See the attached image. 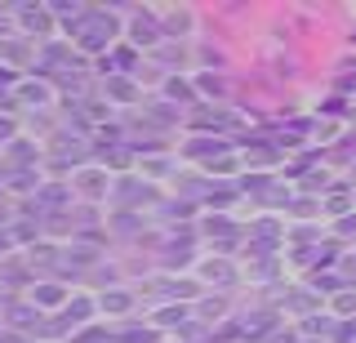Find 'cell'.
Returning a JSON list of instances; mask_svg holds the SVG:
<instances>
[{
	"mask_svg": "<svg viewBox=\"0 0 356 343\" xmlns=\"http://www.w3.org/2000/svg\"><path fill=\"white\" fill-rule=\"evenodd\" d=\"M183 157L205 165L209 174H232L236 170V147H232L227 138H205V134H187L183 143Z\"/></svg>",
	"mask_w": 356,
	"mask_h": 343,
	"instance_id": "2",
	"label": "cell"
},
{
	"mask_svg": "<svg viewBox=\"0 0 356 343\" xmlns=\"http://www.w3.org/2000/svg\"><path fill=\"white\" fill-rule=\"evenodd\" d=\"M0 343H22V335H14V330H0Z\"/></svg>",
	"mask_w": 356,
	"mask_h": 343,
	"instance_id": "50",
	"label": "cell"
},
{
	"mask_svg": "<svg viewBox=\"0 0 356 343\" xmlns=\"http://www.w3.org/2000/svg\"><path fill=\"white\" fill-rule=\"evenodd\" d=\"M138 54H143V49H134V45L111 49V58H103V72H107V76H111V72H116V76H129L134 67H138Z\"/></svg>",
	"mask_w": 356,
	"mask_h": 343,
	"instance_id": "29",
	"label": "cell"
},
{
	"mask_svg": "<svg viewBox=\"0 0 356 343\" xmlns=\"http://www.w3.org/2000/svg\"><path fill=\"white\" fill-rule=\"evenodd\" d=\"M200 281L205 285H214V294H222V290H232V285L241 281V268L232 259H222V254H214V259H200Z\"/></svg>",
	"mask_w": 356,
	"mask_h": 343,
	"instance_id": "11",
	"label": "cell"
},
{
	"mask_svg": "<svg viewBox=\"0 0 356 343\" xmlns=\"http://www.w3.org/2000/svg\"><path fill=\"white\" fill-rule=\"evenodd\" d=\"M267 343H303V335H298V330H285V326H281V330H276V335L267 339Z\"/></svg>",
	"mask_w": 356,
	"mask_h": 343,
	"instance_id": "49",
	"label": "cell"
},
{
	"mask_svg": "<svg viewBox=\"0 0 356 343\" xmlns=\"http://www.w3.org/2000/svg\"><path fill=\"white\" fill-rule=\"evenodd\" d=\"M352 183H356V165H352Z\"/></svg>",
	"mask_w": 356,
	"mask_h": 343,
	"instance_id": "51",
	"label": "cell"
},
{
	"mask_svg": "<svg viewBox=\"0 0 356 343\" xmlns=\"http://www.w3.org/2000/svg\"><path fill=\"white\" fill-rule=\"evenodd\" d=\"M94 165H103V170H107V165H111V170H129V165H134V147H129V143H116V147L98 143V147H94Z\"/></svg>",
	"mask_w": 356,
	"mask_h": 343,
	"instance_id": "25",
	"label": "cell"
},
{
	"mask_svg": "<svg viewBox=\"0 0 356 343\" xmlns=\"http://www.w3.org/2000/svg\"><path fill=\"white\" fill-rule=\"evenodd\" d=\"M116 343H161V330L129 321V326H120V330H116Z\"/></svg>",
	"mask_w": 356,
	"mask_h": 343,
	"instance_id": "31",
	"label": "cell"
},
{
	"mask_svg": "<svg viewBox=\"0 0 356 343\" xmlns=\"http://www.w3.org/2000/svg\"><path fill=\"white\" fill-rule=\"evenodd\" d=\"M63 31H67V40H72L81 54H107L111 40H116V31H120V14L98 9V5H85L76 18L63 23Z\"/></svg>",
	"mask_w": 356,
	"mask_h": 343,
	"instance_id": "1",
	"label": "cell"
},
{
	"mask_svg": "<svg viewBox=\"0 0 356 343\" xmlns=\"http://www.w3.org/2000/svg\"><path fill=\"white\" fill-rule=\"evenodd\" d=\"M94 312H98V298H89V294H72V303H67L58 317H49V339H58V335H76V330H85Z\"/></svg>",
	"mask_w": 356,
	"mask_h": 343,
	"instance_id": "7",
	"label": "cell"
},
{
	"mask_svg": "<svg viewBox=\"0 0 356 343\" xmlns=\"http://www.w3.org/2000/svg\"><path fill=\"white\" fill-rule=\"evenodd\" d=\"M27 298L40 308V312H63V308L72 303V290H67L63 281H36V285L27 290Z\"/></svg>",
	"mask_w": 356,
	"mask_h": 343,
	"instance_id": "16",
	"label": "cell"
},
{
	"mask_svg": "<svg viewBox=\"0 0 356 343\" xmlns=\"http://www.w3.org/2000/svg\"><path fill=\"white\" fill-rule=\"evenodd\" d=\"M218 317H227V298H222V294L196 298V321H218Z\"/></svg>",
	"mask_w": 356,
	"mask_h": 343,
	"instance_id": "33",
	"label": "cell"
},
{
	"mask_svg": "<svg viewBox=\"0 0 356 343\" xmlns=\"http://www.w3.org/2000/svg\"><path fill=\"white\" fill-rule=\"evenodd\" d=\"M161 23H165V36H170V31H192V14H187V9H178V14H165Z\"/></svg>",
	"mask_w": 356,
	"mask_h": 343,
	"instance_id": "43",
	"label": "cell"
},
{
	"mask_svg": "<svg viewBox=\"0 0 356 343\" xmlns=\"http://www.w3.org/2000/svg\"><path fill=\"white\" fill-rule=\"evenodd\" d=\"M120 232V237H138L143 232V214H129V209H116V223H111Z\"/></svg>",
	"mask_w": 356,
	"mask_h": 343,
	"instance_id": "38",
	"label": "cell"
},
{
	"mask_svg": "<svg viewBox=\"0 0 356 343\" xmlns=\"http://www.w3.org/2000/svg\"><path fill=\"white\" fill-rule=\"evenodd\" d=\"M343 321L334 312H312L307 321H298V335L303 339H321V343H334V330H339Z\"/></svg>",
	"mask_w": 356,
	"mask_h": 343,
	"instance_id": "19",
	"label": "cell"
},
{
	"mask_svg": "<svg viewBox=\"0 0 356 343\" xmlns=\"http://www.w3.org/2000/svg\"><path fill=\"white\" fill-rule=\"evenodd\" d=\"M14 18H18L27 31H40V36L54 27V9H49V5H14Z\"/></svg>",
	"mask_w": 356,
	"mask_h": 343,
	"instance_id": "23",
	"label": "cell"
},
{
	"mask_svg": "<svg viewBox=\"0 0 356 343\" xmlns=\"http://www.w3.org/2000/svg\"><path fill=\"white\" fill-rule=\"evenodd\" d=\"M161 187H156L152 179H138V174H120L116 187H111V205L116 209H129V214H138V209L147 205H161Z\"/></svg>",
	"mask_w": 356,
	"mask_h": 343,
	"instance_id": "3",
	"label": "cell"
},
{
	"mask_svg": "<svg viewBox=\"0 0 356 343\" xmlns=\"http://www.w3.org/2000/svg\"><path fill=\"white\" fill-rule=\"evenodd\" d=\"M307 285H312V290H316V294H343V290H352V285L348 281H343V272H312L307 276Z\"/></svg>",
	"mask_w": 356,
	"mask_h": 343,
	"instance_id": "32",
	"label": "cell"
},
{
	"mask_svg": "<svg viewBox=\"0 0 356 343\" xmlns=\"http://www.w3.org/2000/svg\"><path fill=\"white\" fill-rule=\"evenodd\" d=\"M14 250H18V241H14V228H0V259H14Z\"/></svg>",
	"mask_w": 356,
	"mask_h": 343,
	"instance_id": "44",
	"label": "cell"
},
{
	"mask_svg": "<svg viewBox=\"0 0 356 343\" xmlns=\"http://www.w3.org/2000/svg\"><path fill=\"white\" fill-rule=\"evenodd\" d=\"M334 232H339V237H356V209L343 214V218H334Z\"/></svg>",
	"mask_w": 356,
	"mask_h": 343,
	"instance_id": "48",
	"label": "cell"
},
{
	"mask_svg": "<svg viewBox=\"0 0 356 343\" xmlns=\"http://www.w3.org/2000/svg\"><path fill=\"white\" fill-rule=\"evenodd\" d=\"M0 281L5 285H36V272H31V263H27V254L22 259H0Z\"/></svg>",
	"mask_w": 356,
	"mask_h": 343,
	"instance_id": "27",
	"label": "cell"
},
{
	"mask_svg": "<svg viewBox=\"0 0 356 343\" xmlns=\"http://www.w3.org/2000/svg\"><path fill=\"white\" fill-rule=\"evenodd\" d=\"M165 174H178L174 157H152V161H143V179H165Z\"/></svg>",
	"mask_w": 356,
	"mask_h": 343,
	"instance_id": "37",
	"label": "cell"
},
{
	"mask_svg": "<svg viewBox=\"0 0 356 343\" xmlns=\"http://www.w3.org/2000/svg\"><path fill=\"white\" fill-rule=\"evenodd\" d=\"M285 147H289L285 134H245V161H250V165H272V161H281Z\"/></svg>",
	"mask_w": 356,
	"mask_h": 343,
	"instance_id": "10",
	"label": "cell"
},
{
	"mask_svg": "<svg viewBox=\"0 0 356 343\" xmlns=\"http://www.w3.org/2000/svg\"><path fill=\"white\" fill-rule=\"evenodd\" d=\"M36 67V49L27 45V40H18V36H5L0 40V67Z\"/></svg>",
	"mask_w": 356,
	"mask_h": 343,
	"instance_id": "21",
	"label": "cell"
},
{
	"mask_svg": "<svg viewBox=\"0 0 356 343\" xmlns=\"http://www.w3.org/2000/svg\"><path fill=\"white\" fill-rule=\"evenodd\" d=\"M232 129V112L222 107H200V112L187 116V134H205V138H222Z\"/></svg>",
	"mask_w": 356,
	"mask_h": 343,
	"instance_id": "13",
	"label": "cell"
},
{
	"mask_svg": "<svg viewBox=\"0 0 356 343\" xmlns=\"http://www.w3.org/2000/svg\"><path fill=\"white\" fill-rule=\"evenodd\" d=\"M5 326L14 330V335H44L49 339V317H44L31 298H9L5 303Z\"/></svg>",
	"mask_w": 356,
	"mask_h": 343,
	"instance_id": "6",
	"label": "cell"
},
{
	"mask_svg": "<svg viewBox=\"0 0 356 343\" xmlns=\"http://www.w3.org/2000/svg\"><path fill=\"white\" fill-rule=\"evenodd\" d=\"M187 321H192V308H187V303H165V308L152 312V326L156 330H174V335L187 326Z\"/></svg>",
	"mask_w": 356,
	"mask_h": 343,
	"instance_id": "24",
	"label": "cell"
},
{
	"mask_svg": "<svg viewBox=\"0 0 356 343\" xmlns=\"http://www.w3.org/2000/svg\"><path fill=\"white\" fill-rule=\"evenodd\" d=\"M156 259H161V268H165V272H174V276H178V268H187V263L196 259V241H192V232H183V237H178V232H170V237H165V246L156 250Z\"/></svg>",
	"mask_w": 356,
	"mask_h": 343,
	"instance_id": "9",
	"label": "cell"
},
{
	"mask_svg": "<svg viewBox=\"0 0 356 343\" xmlns=\"http://www.w3.org/2000/svg\"><path fill=\"white\" fill-rule=\"evenodd\" d=\"M14 138H18V125H14V116H0V147H9Z\"/></svg>",
	"mask_w": 356,
	"mask_h": 343,
	"instance_id": "47",
	"label": "cell"
},
{
	"mask_svg": "<svg viewBox=\"0 0 356 343\" xmlns=\"http://www.w3.org/2000/svg\"><path fill=\"white\" fill-rule=\"evenodd\" d=\"M192 201L187 196H178V201H161V214H170V218H192Z\"/></svg>",
	"mask_w": 356,
	"mask_h": 343,
	"instance_id": "42",
	"label": "cell"
},
{
	"mask_svg": "<svg viewBox=\"0 0 356 343\" xmlns=\"http://www.w3.org/2000/svg\"><path fill=\"white\" fill-rule=\"evenodd\" d=\"M129 36H134V49H161L165 45V23L152 14H134L129 18Z\"/></svg>",
	"mask_w": 356,
	"mask_h": 343,
	"instance_id": "15",
	"label": "cell"
},
{
	"mask_svg": "<svg viewBox=\"0 0 356 343\" xmlns=\"http://www.w3.org/2000/svg\"><path fill=\"white\" fill-rule=\"evenodd\" d=\"M152 58L161 63V67H183V58H187V54H183V49H174L170 40H165L161 49H152Z\"/></svg>",
	"mask_w": 356,
	"mask_h": 343,
	"instance_id": "40",
	"label": "cell"
},
{
	"mask_svg": "<svg viewBox=\"0 0 356 343\" xmlns=\"http://www.w3.org/2000/svg\"><path fill=\"white\" fill-rule=\"evenodd\" d=\"M103 98H107V103H138L143 85L134 81V76H107V81H103Z\"/></svg>",
	"mask_w": 356,
	"mask_h": 343,
	"instance_id": "20",
	"label": "cell"
},
{
	"mask_svg": "<svg viewBox=\"0 0 356 343\" xmlns=\"http://www.w3.org/2000/svg\"><path fill=\"white\" fill-rule=\"evenodd\" d=\"M40 161H44V152H40L31 138H14V143L5 147V165H9V174H14V170H40Z\"/></svg>",
	"mask_w": 356,
	"mask_h": 343,
	"instance_id": "17",
	"label": "cell"
},
{
	"mask_svg": "<svg viewBox=\"0 0 356 343\" xmlns=\"http://www.w3.org/2000/svg\"><path fill=\"white\" fill-rule=\"evenodd\" d=\"M98 259H103V246H98V241H72V246H63V268L67 272H94Z\"/></svg>",
	"mask_w": 356,
	"mask_h": 343,
	"instance_id": "14",
	"label": "cell"
},
{
	"mask_svg": "<svg viewBox=\"0 0 356 343\" xmlns=\"http://www.w3.org/2000/svg\"><path fill=\"white\" fill-rule=\"evenodd\" d=\"M276 308H281V312H294L298 321H307L312 312H321V294L312 290V285H285L281 298H276Z\"/></svg>",
	"mask_w": 356,
	"mask_h": 343,
	"instance_id": "12",
	"label": "cell"
},
{
	"mask_svg": "<svg viewBox=\"0 0 356 343\" xmlns=\"http://www.w3.org/2000/svg\"><path fill=\"white\" fill-rule=\"evenodd\" d=\"M143 290H147V298H156V303H187V298H196L200 294V285L196 281H187V276H174V272H161V276H147L143 281ZM138 290V294H143Z\"/></svg>",
	"mask_w": 356,
	"mask_h": 343,
	"instance_id": "5",
	"label": "cell"
},
{
	"mask_svg": "<svg viewBox=\"0 0 356 343\" xmlns=\"http://www.w3.org/2000/svg\"><path fill=\"white\" fill-rule=\"evenodd\" d=\"M192 81H196V94H205V98H227V81H222V76H214V72H196Z\"/></svg>",
	"mask_w": 356,
	"mask_h": 343,
	"instance_id": "34",
	"label": "cell"
},
{
	"mask_svg": "<svg viewBox=\"0 0 356 343\" xmlns=\"http://www.w3.org/2000/svg\"><path fill=\"white\" fill-rule=\"evenodd\" d=\"M14 94H18V103H27V107H40V112H44V103L54 98V85L36 76V81H18V90H14Z\"/></svg>",
	"mask_w": 356,
	"mask_h": 343,
	"instance_id": "28",
	"label": "cell"
},
{
	"mask_svg": "<svg viewBox=\"0 0 356 343\" xmlns=\"http://www.w3.org/2000/svg\"><path fill=\"white\" fill-rule=\"evenodd\" d=\"M72 343H116V330L111 326H85L72 335Z\"/></svg>",
	"mask_w": 356,
	"mask_h": 343,
	"instance_id": "35",
	"label": "cell"
},
{
	"mask_svg": "<svg viewBox=\"0 0 356 343\" xmlns=\"http://www.w3.org/2000/svg\"><path fill=\"white\" fill-rule=\"evenodd\" d=\"M281 272V259H250V276L254 281H272Z\"/></svg>",
	"mask_w": 356,
	"mask_h": 343,
	"instance_id": "39",
	"label": "cell"
},
{
	"mask_svg": "<svg viewBox=\"0 0 356 343\" xmlns=\"http://www.w3.org/2000/svg\"><path fill=\"white\" fill-rule=\"evenodd\" d=\"M330 312L339 317V321H352V317H356V290L334 294V298H330Z\"/></svg>",
	"mask_w": 356,
	"mask_h": 343,
	"instance_id": "36",
	"label": "cell"
},
{
	"mask_svg": "<svg viewBox=\"0 0 356 343\" xmlns=\"http://www.w3.org/2000/svg\"><path fill=\"white\" fill-rule=\"evenodd\" d=\"M289 209H294L298 218H312V214H321L325 205H321V196H294V205H289Z\"/></svg>",
	"mask_w": 356,
	"mask_h": 343,
	"instance_id": "41",
	"label": "cell"
},
{
	"mask_svg": "<svg viewBox=\"0 0 356 343\" xmlns=\"http://www.w3.org/2000/svg\"><path fill=\"white\" fill-rule=\"evenodd\" d=\"M72 187H76V201L103 205V201H111V187H116V179H111L103 165H81V170L72 174Z\"/></svg>",
	"mask_w": 356,
	"mask_h": 343,
	"instance_id": "4",
	"label": "cell"
},
{
	"mask_svg": "<svg viewBox=\"0 0 356 343\" xmlns=\"http://www.w3.org/2000/svg\"><path fill=\"white\" fill-rule=\"evenodd\" d=\"M18 90V72L14 67H0V98H9Z\"/></svg>",
	"mask_w": 356,
	"mask_h": 343,
	"instance_id": "46",
	"label": "cell"
},
{
	"mask_svg": "<svg viewBox=\"0 0 356 343\" xmlns=\"http://www.w3.org/2000/svg\"><path fill=\"white\" fill-rule=\"evenodd\" d=\"M134 303H138V294L125 290V285H111V290L98 294V312H107V317H129Z\"/></svg>",
	"mask_w": 356,
	"mask_h": 343,
	"instance_id": "18",
	"label": "cell"
},
{
	"mask_svg": "<svg viewBox=\"0 0 356 343\" xmlns=\"http://www.w3.org/2000/svg\"><path fill=\"white\" fill-rule=\"evenodd\" d=\"M241 183H232V179H214V183H205V205H214V214H222L232 201H241Z\"/></svg>",
	"mask_w": 356,
	"mask_h": 343,
	"instance_id": "22",
	"label": "cell"
},
{
	"mask_svg": "<svg viewBox=\"0 0 356 343\" xmlns=\"http://www.w3.org/2000/svg\"><path fill=\"white\" fill-rule=\"evenodd\" d=\"M200 232H205V241L214 246V254L236 250L241 237H245V228H241L232 214H205V218H200Z\"/></svg>",
	"mask_w": 356,
	"mask_h": 343,
	"instance_id": "8",
	"label": "cell"
},
{
	"mask_svg": "<svg viewBox=\"0 0 356 343\" xmlns=\"http://www.w3.org/2000/svg\"><path fill=\"white\" fill-rule=\"evenodd\" d=\"M196 81H187V76H165V103L174 107H192L196 103Z\"/></svg>",
	"mask_w": 356,
	"mask_h": 343,
	"instance_id": "26",
	"label": "cell"
},
{
	"mask_svg": "<svg viewBox=\"0 0 356 343\" xmlns=\"http://www.w3.org/2000/svg\"><path fill=\"white\" fill-rule=\"evenodd\" d=\"M321 205H325L334 218H343V214H352V205H356V192H348V183H334V192H330Z\"/></svg>",
	"mask_w": 356,
	"mask_h": 343,
	"instance_id": "30",
	"label": "cell"
},
{
	"mask_svg": "<svg viewBox=\"0 0 356 343\" xmlns=\"http://www.w3.org/2000/svg\"><path fill=\"white\" fill-rule=\"evenodd\" d=\"M339 272H343V281H348V285H352V290H356V250H348V254H343V263H339Z\"/></svg>",
	"mask_w": 356,
	"mask_h": 343,
	"instance_id": "45",
	"label": "cell"
}]
</instances>
